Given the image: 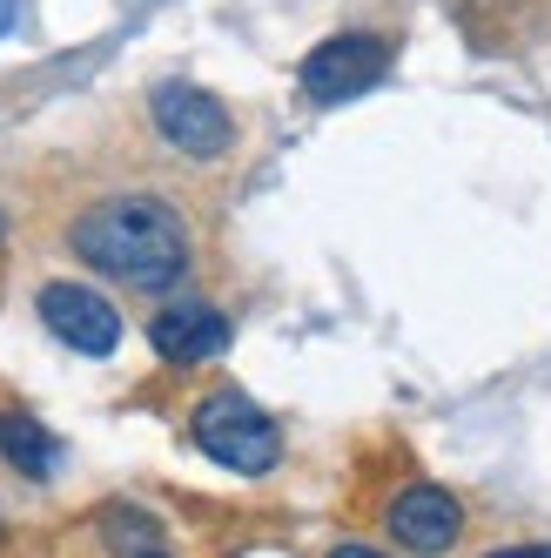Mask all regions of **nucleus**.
<instances>
[{
	"label": "nucleus",
	"mask_w": 551,
	"mask_h": 558,
	"mask_svg": "<svg viewBox=\"0 0 551 558\" xmlns=\"http://www.w3.org/2000/svg\"><path fill=\"white\" fill-rule=\"evenodd\" d=\"M188 437H195V451H209L235 477H262V471H276V458H283V437H276L269 411H256L243 390L203 397L195 417H188Z\"/></svg>",
	"instance_id": "2"
},
{
	"label": "nucleus",
	"mask_w": 551,
	"mask_h": 558,
	"mask_svg": "<svg viewBox=\"0 0 551 558\" xmlns=\"http://www.w3.org/2000/svg\"><path fill=\"white\" fill-rule=\"evenodd\" d=\"M68 243L88 269L114 276V283H128V290H175L188 276V229L169 203H155V195L95 203L88 216H74Z\"/></svg>",
	"instance_id": "1"
},
{
	"label": "nucleus",
	"mask_w": 551,
	"mask_h": 558,
	"mask_svg": "<svg viewBox=\"0 0 551 558\" xmlns=\"http://www.w3.org/2000/svg\"><path fill=\"white\" fill-rule=\"evenodd\" d=\"M155 129H162L182 155H195V162H209V155H222L235 142V122L229 108L209 95V88H188V82H162L155 88Z\"/></svg>",
	"instance_id": "4"
},
{
	"label": "nucleus",
	"mask_w": 551,
	"mask_h": 558,
	"mask_svg": "<svg viewBox=\"0 0 551 558\" xmlns=\"http://www.w3.org/2000/svg\"><path fill=\"white\" fill-rule=\"evenodd\" d=\"M330 558H383V551H370V545H336Z\"/></svg>",
	"instance_id": "10"
},
{
	"label": "nucleus",
	"mask_w": 551,
	"mask_h": 558,
	"mask_svg": "<svg viewBox=\"0 0 551 558\" xmlns=\"http://www.w3.org/2000/svg\"><path fill=\"white\" fill-rule=\"evenodd\" d=\"M41 324L82 356H108L122 343V316H114V303L95 296L88 283H48L41 290Z\"/></svg>",
	"instance_id": "5"
},
{
	"label": "nucleus",
	"mask_w": 551,
	"mask_h": 558,
	"mask_svg": "<svg viewBox=\"0 0 551 558\" xmlns=\"http://www.w3.org/2000/svg\"><path fill=\"white\" fill-rule=\"evenodd\" d=\"M491 558H551V545H511V551H491Z\"/></svg>",
	"instance_id": "9"
},
{
	"label": "nucleus",
	"mask_w": 551,
	"mask_h": 558,
	"mask_svg": "<svg viewBox=\"0 0 551 558\" xmlns=\"http://www.w3.org/2000/svg\"><path fill=\"white\" fill-rule=\"evenodd\" d=\"M457 532H464V511H457V498L444 485H411L397 505H390V538L404 551H417V558L451 551Z\"/></svg>",
	"instance_id": "6"
},
{
	"label": "nucleus",
	"mask_w": 551,
	"mask_h": 558,
	"mask_svg": "<svg viewBox=\"0 0 551 558\" xmlns=\"http://www.w3.org/2000/svg\"><path fill=\"white\" fill-rule=\"evenodd\" d=\"M383 68H390V48L377 41V34H336V41L303 54V95L317 101V108L357 101L364 88L383 82Z\"/></svg>",
	"instance_id": "3"
},
{
	"label": "nucleus",
	"mask_w": 551,
	"mask_h": 558,
	"mask_svg": "<svg viewBox=\"0 0 551 558\" xmlns=\"http://www.w3.org/2000/svg\"><path fill=\"white\" fill-rule=\"evenodd\" d=\"M0 458L21 464L27 477H48L54 471V437L34 417H21V411H0Z\"/></svg>",
	"instance_id": "8"
},
{
	"label": "nucleus",
	"mask_w": 551,
	"mask_h": 558,
	"mask_svg": "<svg viewBox=\"0 0 551 558\" xmlns=\"http://www.w3.org/2000/svg\"><path fill=\"white\" fill-rule=\"evenodd\" d=\"M14 14H21V0H0V34L14 27Z\"/></svg>",
	"instance_id": "11"
},
{
	"label": "nucleus",
	"mask_w": 551,
	"mask_h": 558,
	"mask_svg": "<svg viewBox=\"0 0 551 558\" xmlns=\"http://www.w3.org/2000/svg\"><path fill=\"white\" fill-rule=\"evenodd\" d=\"M0 235H8V216H0Z\"/></svg>",
	"instance_id": "12"
},
{
	"label": "nucleus",
	"mask_w": 551,
	"mask_h": 558,
	"mask_svg": "<svg viewBox=\"0 0 551 558\" xmlns=\"http://www.w3.org/2000/svg\"><path fill=\"white\" fill-rule=\"evenodd\" d=\"M148 558H162V551H148Z\"/></svg>",
	"instance_id": "13"
},
{
	"label": "nucleus",
	"mask_w": 551,
	"mask_h": 558,
	"mask_svg": "<svg viewBox=\"0 0 551 558\" xmlns=\"http://www.w3.org/2000/svg\"><path fill=\"white\" fill-rule=\"evenodd\" d=\"M148 343L169 356V364H209V356L229 350V316L209 310V303H182V310H162L148 324Z\"/></svg>",
	"instance_id": "7"
}]
</instances>
